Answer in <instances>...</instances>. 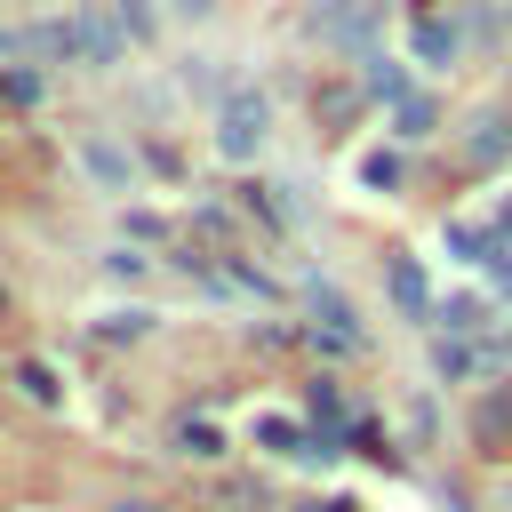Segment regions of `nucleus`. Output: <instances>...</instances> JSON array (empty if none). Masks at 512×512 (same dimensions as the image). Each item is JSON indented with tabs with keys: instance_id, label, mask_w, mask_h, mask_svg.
<instances>
[{
	"instance_id": "12",
	"label": "nucleus",
	"mask_w": 512,
	"mask_h": 512,
	"mask_svg": "<svg viewBox=\"0 0 512 512\" xmlns=\"http://www.w3.org/2000/svg\"><path fill=\"white\" fill-rule=\"evenodd\" d=\"M360 184H368V192H392V184H400V152H368V160H360Z\"/></svg>"
},
{
	"instance_id": "15",
	"label": "nucleus",
	"mask_w": 512,
	"mask_h": 512,
	"mask_svg": "<svg viewBox=\"0 0 512 512\" xmlns=\"http://www.w3.org/2000/svg\"><path fill=\"white\" fill-rule=\"evenodd\" d=\"M440 320L448 328H480V296H440Z\"/></svg>"
},
{
	"instance_id": "17",
	"label": "nucleus",
	"mask_w": 512,
	"mask_h": 512,
	"mask_svg": "<svg viewBox=\"0 0 512 512\" xmlns=\"http://www.w3.org/2000/svg\"><path fill=\"white\" fill-rule=\"evenodd\" d=\"M432 368H440V376H472V352H464V344H440Z\"/></svg>"
},
{
	"instance_id": "4",
	"label": "nucleus",
	"mask_w": 512,
	"mask_h": 512,
	"mask_svg": "<svg viewBox=\"0 0 512 512\" xmlns=\"http://www.w3.org/2000/svg\"><path fill=\"white\" fill-rule=\"evenodd\" d=\"M360 88L368 96H384V104H408L416 88H408V72H400V56H384V48H368L360 56Z\"/></svg>"
},
{
	"instance_id": "10",
	"label": "nucleus",
	"mask_w": 512,
	"mask_h": 512,
	"mask_svg": "<svg viewBox=\"0 0 512 512\" xmlns=\"http://www.w3.org/2000/svg\"><path fill=\"white\" fill-rule=\"evenodd\" d=\"M16 384H24V400H40V408H56V400H64V384L48 376V360H16Z\"/></svg>"
},
{
	"instance_id": "8",
	"label": "nucleus",
	"mask_w": 512,
	"mask_h": 512,
	"mask_svg": "<svg viewBox=\"0 0 512 512\" xmlns=\"http://www.w3.org/2000/svg\"><path fill=\"white\" fill-rule=\"evenodd\" d=\"M392 304H400V312H408V320H424V312H432V288H424V272H416V264H408V256H400V264H392Z\"/></svg>"
},
{
	"instance_id": "2",
	"label": "nucleus",
	"mask_w": 512,
	"mask_h": 512,
	"mask_svg": "<svg viewBox=\"0 0 512 512\" xmlns=\"http://www.w3.org/2000/svg\"><path fill=\"white\" fill-rule=\"evenodd\" d=\"M376 24H384V0H320L312 8V32L336 40V48H352V56H368Z\"/></svg>"
},
{
	"instance_id": "16",
	"label": "nucleus",
	"mask_w": 512,
	"mask_h": 512,
	"mask_svg": "<svg viewBox=\"0 0 512 512\" xmlns=\"http://www.w3.org/2000/svg\"><path fill=\"white\" fill-rule=\"evenodd\" d=\"M152 312H104V336H144Z\"/></svg>"
},
{
	"instance_id": "13",
	"label": "nucleus",
	"mask_w": 512,
	"mask_h": 512,
	"mask_svg": "<svg viewBox=\"0 0 512 512\" xmlns=\"http://www.w3.org/2000/svg\"><path fill=\"white\" fill-rule=\"evenodd\" d=\"M392 120H400V136H432V96H408V104H392Z\"/></svg>"
},
{
	"instance_id": "3",
	"label": "nucleus",
	"mask_w": 512,
	"mask_h": 512,
	"mask_svg": "<svg viewBox=\"0 0 512 512\" xmlns=\"http://www.w3.org/2000/svg\"><path fill=\"white\" fill-rule=\"evenodd\" d=\"M472 448L480 456H512V384H488L472 400Z\"/></svg>"
},
{
	"instance_id": "14",
	"label": "nucleus",
	"mask_w": 512,
	"mask_h": 512,
	"mask_svg": "<svg viewBox=\"0 0 512 512\" xmlns=\"http://www.w3.org/2000/svg\"><path fill=\"white\" fill-rule=\"evenodd\" d=\"M464 152H472V160H496V152H504V120H472Z\"/></svg>"
},
{
	"instance_id": "9",
	"label": "nucleus",
	"mask_w": 512,
	"mask_h": 512,
	"mask_svg": "<svg viewBox=\"0 0 512 512\" xmlns=\"http://www.w3.org/2000/svg\"><path fill=\"white\" fill-rule=\"evenodd\" d=\"M416 56H424V64H448V56H456V24H448V16H416Z\"/></svg>"
},
{
	"instance_id": "7",
	"label": "nucleus",
	"mask_w": 512,
	"mask_h": 512,
	"mask_svg": "<svg viewBox=\"0 0 512 512\" xmlns=\"http://www.w3.org/2000/svg\"><path fill=\"white\" fill-rule=\"evenodd\" d=\"M256 448H272V456H312V440H304L296 416H256Z\"/></svg>"
},
{
	"instance_id": "5",
	"label": "nucleus",
	"mask_w": 512,
	"mask_h": 512,
	"mask_svg": "<svg viewBox=\"0 0 512 512\" xmlns=\"http://www.w3.org/2000/svg\"><path fill=\"white\" fill-rule=\"evenodd\" d=\"M80 168H88L96 184H112V192H128V176H136V168H128V152H120V144H104V136H88V144H80Z\"/></svg>"
},
{
	"instance_id": "21",
	"label": "nucleus",
	"mask_w": 512,
	"mask_h": 512,
	"mask_svg": "<svg viewBox=\"0 0 512 512\" xmlns=\"http://www.w3.org/2000/svg\"><path fill=\"white\" fill-rule=\"evenodd\" d=\"M120 512H152V504H120Z\"/></svg>"
},
{
	"instance_id": "1",
	"label": "nucleus",
	"mask_w": 512,
	"mask_h": 512,
	"mask_svg": "<svg viewBox=\"0 0 512 512\" xmlns=\"http://www.w3.org/2000/svg\"><path fill=\"white\" fill-rule=\"evenodd\" d=\"M264 128H272L264 88H232L224 112H216V152H224V160H256V152H264Z\"/></svg>"
},
{
	"instance_id": "11",
	"label": "nucleus",
	"mask_w": 512,
	"mask_h": 512,
	"mask_svg": "<svg viewBox=\"0 0 512 512\" xmlns=\"http://www.w3.org/2000/svg\"><path fill=\"white\" fill-rule=\"evenodd\" d=\"M176 448H184V456H224V440H216L208 416H184V424H176Z\"/></svg>"
},
{
	"instance_id": "6",
	"label": "nucleus",
	"mask_w": 512,
	"mask_h": 512,
	"mask_svg": "<svg viewBox=\"0 0 512 512\" xmlns=\"http://www.w3.org/2000/svg\"><path fill=\"white\" fill-rule=\"evenodd\" d=\"M312 320H320V328H328L336 344H360V320H352V304H344V288H328V280L312 288Z\"/></svg>"
},
{
	"instance_id": "18",
	"label": "nucleus",
	"mask_w": 512,
	"mask_h": 512,
	"mask_svg": "<svg viewBox=\"0 0 512 512\" xmlns=\"http://www.w3.org/2000/svg\"><path fill=\"white\" fill-rule=\"evenodd\" d=\"M120 24H128V40H144V32H152V8H144V0H120Z\"/></svg>"
},
{
	"instance_id": "19",
	"label": "nucleus",
	"mask_w": 512,
	"mask_h": 512,
	"mask_svg": "<svg viewBox=\"0 0 512 512\" xmlns=\"http://www.w3.org/2000/svg\"><path fill=\"white\" fill-rule=\"evenodd\" d=\"M176 8H184V16H208V8H216V0H176Z\"/></svg>"
},
{
	"instance_id": "20",
	"label": "nucleus",
	"mask_w": 512,
	"mask_h": 512,
	"mask_svg": "<svg viewBox=\"0 0 512 512\" xmlns=\"http://www.w3.org/2000/svg\"><path fill=\"white\" fill-rule=\"evenodd\" d=\"M0 56H16V40H8V32H0Z\"/></svg>"
}]
</instances>
